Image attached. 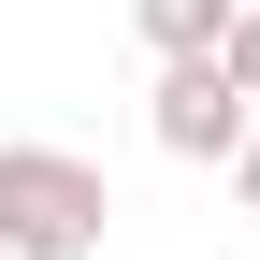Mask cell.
Masks as SVG:
<instances>
[{
	"label": "cell",
	"mask_w": 260,
	"mask_h": 260,
	"mask_svg": "<svg viewBox=\"0 0 260 260\" xmlns=\"http://www.w3.org/2000/svg\"><path fill=\"white\" fill-rule=\"evenodd\" d=\"M102 217H116L102 159H73V145H0V260H102Z\"/></svg>",
	"instance_id": "obj_1"
},
{
	"label": "cell",
	"mask_w": 260,
	"mask_h": 260,
	"mask_svg": "<svg viewBox=\"0 0 260 260\" xmlns=\"http://www.w3.org/2000/svg\"><path fill=\"white\" fill-rule=\"evenodd\" d=\"M246 130H260V102H232L217 58H159V145L174 159H232Z\"/></svg>",
	"instance_id": "obj_2"
},
{
	"label": "cell",
	"mask_w": 260,
	"mask_h": 260,
	"mask_svg": "<svg viewBox=\"0 0 260 260\" xmlns=\"http://www.w3.org/2000/svg\"><path fill=\"white\" fill-rule=\"evenodd\" d=\"M246 0H130V29H145L159 58H217V29H232Z\"/></svg>",
	"instance_id": "obj_3"
},
{
	"label": "cell",
	"mask_w": 260,
	"mask_h": 260,
	"mask_svg": "<svg viewBox=\"0 0 260 260\" xmlns=\"http://www.w3.org/2000/svg\"><path fill=\"white\" fill-rule=\"evenodd\" d=\"M217 73H232V102H260V0H246L232 29H217Z\"/></svg>",
	"instance_id": "obj_4"
},
{
	"label": "cell",
	"mask_w": 260,
	"mask_h": 260,
	"mask_svg": "<svg viewBox=\"0 0 260 260\" xmlns=\"http://www.w3.org/2000/svg\"><path fill=\"white\" fill-rule=\"evenodd\" d=\"M232 188H246V217H260V130H246V145H232Z\"/></svg>",
	"instance_id": "obj_5"
}]
</instances>
